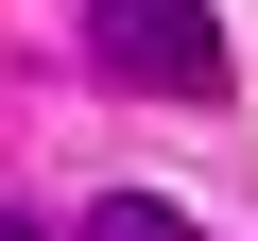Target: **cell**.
Instances as JSON below:
<instances>
[{"instance_id": "6da1fadb", "label": "cell", "mask_w": 258, "mask_h": 241, "mask_svg": "<svg viewBox=\"0 0 258 241\" xmlns=\"http://www.w3.org/2000/svg\"><path fill=\"white\" fill-rule=\"evenodd\" d=\"M86 52H103V86H155V103L224 86V18L207 0H86Z\"/></svg>"}, {"instance_id": "7a4b0ae2", "label": "cell", "mask_w": 258, "mask_h": 241, "mask_svg": "<svg viewBox=\"0 0 258 241\" xmlns=\"http://www.w3.org/2000/svg\"><path fill=\"white\" fill-rule=\"evenodd\" d=\"M86 241H207V224H189V207H155V190H103V207H86Z\"/></svg>"}, {"instance_id": "3957f363", "label": "cell", "mask_w": 258, "mask_h": 241, "mask_svg": "<svg viewBox=\"0 0 258 241\" xmlns=\"http://www.w3.org/2000/svg\"><path fill=\"white\" fill-rule=\"evenodd\" d=\"M0 241H52V224H18V207H0Z\"/></svg>"}]
</instances>
